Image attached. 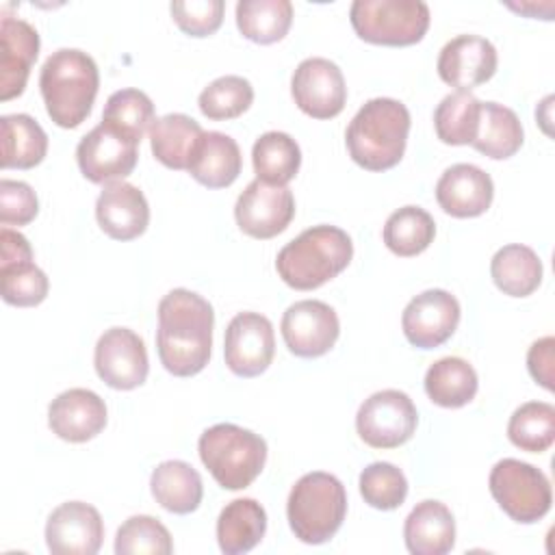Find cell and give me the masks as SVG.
<instances>
[{
    "instance_id": "cb8c5ba5",
    "label": "cell",
    "mask_w": 555,
    "mask_h": 555,
    "mask_svg": "<svg viewBox=\"0 0 555 555\" xmlns=\"http://www.w3.org/2000/svg\"><path fill=\"white\" fill-rule=\"evenodd\" d=\"M241 167L238 143L225 132L208 130L202 134L186 171L208 189H223L238 178Z\"/></svg>"
},
{
    "instance_id": "44dd1931",
    "label": "cell",
    "mask_w": 555,
    "mask_h": 555,
    "mask_svg": "<svg viewBox=\"0 0 555 555\" xmlns=\"http://www.w3.org/2000/svg\"><path fill=\"white\" fill-rule=\"evenodd\" d=\"M100 228L115 241H132L147 230L150 206L143 191L130 182L104 184L95 202Z\"/></svg>"
},
{
    "instance_id": "83f0119b",
    "label": "cell",
    "mask_w": 555,
    "mask_h": 555,
    "mask_svg": "<svg viewBox=\"0 0 555 555\" xmlns=\"http://www.w3.org/2000/svg\"><path fill=\"white\" fill-rule=\"evenodd\" d=\"M425 392L440 408H462L477 395L479 379L470 362L457 356L436 360L425 373Z\"/></svg>"
},
{
    "instance_id": "f35d334b",
    "label": "cell",
    "mask_w": 555,
    "mask_h": 555,
    "mask_svg": "<svg viewBox=\"0 0 555 555\" xmlns=\"http://www.w3.org/2000/svg\"><path fill=\"white\" fill-rule=\"evenodd\" d=\"M0 282L2 299L20 308L39 306L50 288L48 275L33 262V258L0 260Z\"/></svg>"
},
{
    "instance_id": "4316f807",
    "label": "cell",
    "mask_w": 555,
    "mask_h": 555,
    "mask_svg": "<svg viewBox=\"0 0 555 555\" xmlns=\"http://www.w3.org/2000/svg\"><path fill=\"white\" fill-rule=\"evenodd\" d=\"M202 134L204 130L193 117L184 113L163 115L150 128L152 154L158 163H163L169 169H189V163Z\"/></svg>"
},
{
    "instance_id": "8d00e7d4",
    "label": "cell",
    "mask_w": 555,
    "mask_h": 555,
    "mask_svg": "<svg viewBox=\"0 0 555 555\" xmlns=\"http://www.w3.org/2000/svg\"><path fill=\"white\" fill-rule=\"evenodd\" d=\"M102 121L121 134L141 141L145 130H150L156 121L154 104L150 95L139 89H119L106 100Z\"/></svg>"
},
{
    "instance_id": "484cf974",
    "label": "cell",
    "mask_w": 555,
    "mask_h": 555,
    "mask_svg": "<svg viewBox=\"0 0 555 555\" xmlns=\"http://www.w3.org/2000/svg\"><path fill=\"white\" fill-rule=\"evenodd\" d=\"M267 531L264 507L249 496L230 501L217 518V542L225 555L251 551Z\"/></svg>"
},
{
    "instance_id": "7a4b0ae2",
    "label": "cell",
    "mask_w": 555,
    "mask_h": 555,
    "mask_svg": "<svg viewBox=\"0 0 555 555\" xmlns=\"http://www.w3.org/2000/svg\"><path fill=\"white\" fill-rule=\"evenodd\" d=\"M410 132V111L395 98H373L347 126V152L362 169L386 171L399 165Z\"/></svg>"
},
{
    "instance_id": "ab89813d",
    "label": "cell",
    "mask_w": 555,
    "mask_h": 555,
    "mask_svg": "<svg viewBox=\"0 0 555 555\" xmlns=\"http://www.w3.org/2000/svg\"><path fill=\"white\" fill-rule=\"evenodd\" d=\"M173 551L169 529L154 516H130L115 535L117 555H169Z\"/></svg>"
},
{
    "instance_id": "d6a6232c",
    "label": "cell",
    "mask_w": 555,
    "mask_h": 555,
    "mask_svg": "<svg viewBox=\"0 0 555 555\" xmlns=\"http://www.w3.org/2000/svg\"><path fill=\"white\" fill-rule=\"evenodd\" d=\"M293 22L288 0H241L236 2V26L254 43H275L284 39Z\"/></svg>"
},
{
    "instance_id": "b9f144b4",
    "label": "cell",
    "mask_w": 555,
    "mask_h": 555,
    "mask_svg": "<svg viewBox=\"0 0 555 555\" xmlns=\"http://www.w3.org/2000/svg\"><path fill=\"white\" fill-rule=\"evenodd\" d=\"M169 9L182 33L191 37H208L221 26L225 4L223 0H176Z\"/></svg>"
},
{
    "instance_id": "ba28073f",
    "label": "cell",
    "mask_w": 555,
    "mask_h": 555,
    "mask_svg": "<svg viewBox=\"0 0 555 555\" xmlns=\"http://www.w3.org/2000/svg\"><path fill=\"white\" fill-rule=\"evenodd\" d=\"M488 486L499 507L522 525L544 518L553 503L548 477L533 464L516 457L499 460L490 470Z\"/></svg>"
},
{
    "instance_id": "ac0fdd59",
    "label": "cell",
    "mask_w": 555,
    "mask_h": 555,
    "mask_svg": "<svg viewBox=\"0 0 555 555\" xmlns=\"http://www.w3.org/2000/svg\"><path fill=\"white\" fill-rule=\"evenodd\" d=\"M496 48L479 35H457L438 54V76L457 91H470L488 82L496 72Z\"/></svg>"
},
{
    "instance_id": "d6986e66",
    "label": "cell",
    "mask_w": 555,
    "mask_h": 555,
    "mask_svg": "<svg viewBox=\"0 0 555 555\" xmlns=\"http://www.w3.org/2000/svg\"><path fill=\"white\" fill-rule=\"evenodd\" d=\"M494 197L490 173L470 163H457L444 169L436 182L438 206L457 219L483 215Z\"/></svg>"
},
{
    "instance_id": "4fadbf2b",
    "label": "cell",
    "mask_w": 555,
    "mask_h": 555,
    "mask_svg": "<svg viewBox=\"0 0 555 555\" xmlns=\"http://www.w3.org/2000/svg\"><path fill=\"white\" fill-rule=\"evenodd\" d=\"M280 330L291 353L299 358H319L338 340L340 321L330 304L301 299L286 308Z\"/></svg>"
},
{
    "instance_id": "5b68a950",
    "label": "cell",
    "mask_w": 555,
    "mask_h": 555,
    "mask_svg": "<svg viewBox=\"0 0 555 555\" xmlns=\"http://www.w3.org/2000/svg\"><path fill=\"white\" fill-rule=\"evenodd\" d=\"M347 514V492L338 477L314 470L295 481L286 501L291 531L304 544H323L336 535Z\"/></svg>"
},
{
    "instance_id": "7c38bea8",
    "label": "cell",
    "mask_w": 555,
    "mask_h": 555,
    "mask_svg": "<svg viewBox=\"0 0 555 555\" xmlns=\"http://www.w3.org/2000/svg\"><path fill=\"white\" fill-rule=\"evenodd\" d=\"M295 217V197L288 186L251 180L236 199V225L251 238H273L282 234Z\"/></svg>"
},
{
    "instance_id": "836d02e7",
    "label": "cell",
    "mask_w": 555,
    "mask_h": 555,
    "mask_svg": "<svg viewBox=\"0 0 555 555\" xmlns=\"http://www.w3.org/2000/svg\"><path fill=\"white\" fill-rule=\"evenodd\" d=\"M436 236L434 217L421 206H403L395 210L384 223V245L401 256L410 258L425 251Z\"/></svg>"
},
{
    "instance_id": "5bb4252c",
    "label": "cell",
    "mask_w": 555,
    "mask_h": 555,
    "mask_svg": "<svg viewBox=\"0 0 555 555\" xmlns=\"http://www.w3.org/2000/svg\"><path fill=\"white\" fill-rule=\"evenodd\" d=\"M275 353V334L271 321L260 312H238L225 327L223 358L238 377L264 373Z\"/></svg>"
},
{
    "instance_id": "d590c367",
    "label": "cell",
    "mask_w": 555,
    "mask_h": 555,
    "mask_svg": "<svg viewBox=\"0 0 555 555\" xmlns=\"http://www.w3.org/2000/svg\"><path fill=\"white\" fill-rule=\"evenodd\" d=\"M507 438L520 451H546L555 440V408L546 401L522 403L509 416Z\"/></svg>"
},
{
    "instance_id": "277c9868",
    "label": "cell",
    "mask_w": 555,
    "mask_h": 555,
    "mask_svg": "<svg viewBox=\"0 0 555 555\" xmlns=\"http://www.w3.org/2000/svg\"><path fill=\"white\" fill-rule=\"evenodd\" d=\"M353 256L349 234L336 225H312L286 243L275 258L278 275L295 291H314L347 269Z\"/></svg>"
},
{
    "instance_id": "9c48e42d",
    "label": "cell",
    "mask_w": 555,
    "mask_h": 555,
    "mask_svg": "<svg viewBox=\"0 0 555 555\" xmlns=\"http://www.w3.org/2000/svg\"><path fill=\"white\" fill-rule=\"evenodd\" d=\"M418 425V412L403 390L386 388L373 392L358 408V436L373 449H395L405 444Z\"/></svg>"
},
{
    "instance_id": "ffe728a7",
    "label": "cell",
    "mask_w": 555,
    "mask_h": 555,
    "mask_svg": "<svg viewBox=\"0 0 555 555\" xmlns=\"http://www.w3.org/2000/svg\"><path fill=\"white\" fill-rule=\"evenodd\" d=\"M52 434L67 442H87L106 427V403L89 388H69L48 408Z\"/></svg>"
},
{
    "instance_id": "7bdbcfd3",
    "label": "cell",
    "mask_w": 555,
    "mask_h": 555,
    "mask_svg": "<svg viewBox=\"0 0 555 555\" xmlns=\"http://www.w3.org/2000/svg\"><path fill=\"white\" fill-rule=\"evenodd\" d=\"M39 212V199L30 184L22 180H0V223L7 225H26Z\"/></svg>"
},
{
    "instance_id": "30bf717a",
    "label": "cell",
    "mask_w": 555,
    "mask_h": 555,
    "mask_svg": "<svg viewBox=\"0 0 555 555\" xmlns=\"http://www.w3.org/2000/svg\"><path fill=\"white\" fill-rule=\"evenodd\" d=\"M139 158V141L121 134L113 126L100 121L89 130L78 147L76 160L80 173L93 184H108L132 173Z\"/></svg>"
},
{
    "instance_id": "3957f363",
    "label": "cell",
    "mask_w": 555,
    "mask_h": 555,
    "mask_svg": "<svg viewBox=\"0 0 555 555\" xmlns=\"http://www.w3.org/2000/svg\"><path fill=\"white\" fill-rule=\"evenodd\" d=\"M98 87V65L78 48H61L52 52L39 74L46 111L61 128H78L89 117Z\"/></svg>"
},
{
    "instance_id": "8fae6325",
    "label": "cell",
    "mask_w": 555,
    "mask_h": 555,
    "mask_svg": "<svg viewBox=\"0 0 555 555\" xmlns=\"http://www.w3.org/2000/svg\"><path fill=\"white\" fill-rule=\"evenodd\" d=\"M291 93L299 111L314 119L336 117L347 102L340 67L323 56H310L297 65L291 78Z\"/></svg>"
},
{
    "instance_id": "d4e9b609",
    "label": "cell",
    "mask_w": 555,
    "mask_h": 555,
    "mask_svg": "<svg viewBox=\"0 0 555 555\" xmlns=\"http://www.w3.org/2000/svg\"><path fill=\"white\" fill-rule=\"evenodd\" d=\"M150 490L156 503L171 514L195 512L204 496V483L199 473L184 460L160 462L152 470Z\"/></svg>"
},
{
    "instance_id": "2e32d148",
    "label": "cell",
    "mask_w": 555,
    "mask_h": 555,
    "mask_svg": "<svg viewBox=\"0 0 555 555\" xmlns=\"http://www.w3.org/2000/svg\"><path fill=\"white\" fill-rule=\"evenodd\" d=\"M460 323V301L442 288H429L412 297L401 314V327L410 345L434 349L447 343Z\"/></svg>"
},
{
    "instance_id": "9a60e30c",
    "label": "cell",
    "mask_w": 555,
    "mask_h": 555,
    "mask_svg": "<svg viewBox=\"0 0 555 555\" xmlns=\"http://www.w3.org/2000/svg\"><path fill=\"white\" fill-rule=\"evenodd\" d=\"M93 364L100 379L115 390L141 386L150 371L145 343L128 327H111L98 338Z\"/></svg>"
},
{
    "instance_id": "6da1fadb",
    "label": "cell",
    "mask_w": 555,
    "mask_h": 555,
    "mask_svg": "<svg viewBox=\"0 0 555 555\" xmlns=\"http://www.w3.org/2000/svg\"><path fill=\"white\" fill-rule=\"evenodd\" d=\"M212 306L189 288L169 291L158 304L156 347L160 364L176 377L204 371L212 349Z\"/></svg>"
},
{
    "instance_id": "60d3db41",
    "label": "cell",
    "mask_w": 555,
    "mask_h": 555,
    "mask_svg": "<svg viewBox=\"0 0 555 555\" xmlns=\"http://www.w3.org/2000/svg\"><path fill=\"white\" fill-rule=\"evenodd\" d=\"M360 494L375 509H397L408 496V479L390 462H373L360 473Z\"/></svg>"
},
{
    "instance_id": "f1b7e54d",
    "label": "cell",
    "mask_w": 555,
    "mask_h": 555,
    "mask_svg": "<svg viewBox=\"0 0 555 555\" xmlns=\"http://www.w3.org/2000/svg\"><path fill=\"white\" fill-rule=\"evenodd\" d=\"M522 137L520 119L512 108L499 102H481L477 134L470 143L477 152L488 158L503 160L520 150Z\"/></svg>"
},
{
    "instance_id": "1f68e13d",
    "label": "cell",
    "mask_w": 555,
    "mask_h": 555,
    "mask_svg": "<svg viewBox=\"0 0 555 555\" xmlns=\"http://www.w3.org/2000/svg\"><path fill=\"white\" fill-rule=\"evenodd\" d=\"M251 163L258 180L286 186L299 171L301 150L291 134L269 130L256 139L251 147Z\"/></svg>"
},
{
    "instance_id": "74e56055",
    "label": "cell",
    "mask_w": 555,
    "mask_h": 555,
    "mask_svg": "<svg viewBox=\"0 0 555 555\" xmlns=\"http://www.w3.org/2000/svg\"><path fill=\"white\" fill-rule=\"evenodd\" d=\"M254 102V87L243 76H219L202 89L197 104L204 117L221 121L243 115Z\"/></svg>"
},
{
    "instance_id": "8992f818",
    "label": "cell",
    "mask_w": 555,
    "mask_h": 555,
    "mask_svg": "<svg viewBox=\"0 0 555 555\" xmlns=\"http://www.w3.org/2000/svg\"><path fill=\"white\" fill-rule=\"evenodd\" d=\"M197 451L212 479L225 490L247 488L267 462L264 438L234 423H217L204 429Z\"/></svg>"
},
{
    "instance_id": "7402d4cb",
    "label": "cell",
    "mask_w": 555,
    "mask_h": 555,
    "mask_svg": "<svg viewBox=\"0 0 555 555\" xmlns=\"http://www.w3.org/2000/svg\"><path fill=\"white\" fill-rule=\"evenodd\" d=\"M39 54V33L24 20H0V100L24 93L28 74Z\"/></svg>"
},
{
    "instance_id": "4dcf8cb0",
    "label": "cell",
    "mask_w": 555,
    "mask_h": 555,
    "mask_svg": "<svg viewBox=\"0 0 555 555\" xmlns=\"http://www.w3.org/2000/svg\"><path fill=\"white\" fill-rule=\"evenodd\" d=\"M490 275L496 288L505 295L527 297L542 282V262L531 247L512 243L492 256Z\"/></svg>"
},
{
    "instance_id": "603a6c76",
    "label": "cell",
    "mask_w": 555,
    "mask_h": 555,
    "mask_svg": "<svg viewBox=\"0 0 555 555\" xmlns=\"http://www.w3.org/2000/svg\"><path fill=\"white\" fill-rule=\"evenodd\" d=\"M405 546L412 555H444L455 546V520L451 509L434 499L412 507L403 525Z\"/></svg>"
},
{
    "instance_id": "f546056e",
    "label": "cell",
    "mask_w": 555,
    "mask_h": 555,
    "mask_svg": "<svg viewBox=\"0 0 555 555\" xmlns=\"http://www.w3.org/2000/svg\"><path fill=\"white\" fill-rule=\"evenodd\" d=\"M2 128V169H33L46 158L48 134L26 113L4 115Z\"/></svg>"
},
{
    "instance_id": "e575fe53",
    "label": "cell",
    "mask_w": 555,
    "mask_h": 555,
    "mask_svg": "<svg viewBox=\"0 0 555 555\" xmlns=\"http://www.w3.org/2000/svg\"><path fill=\"white\" fill-rule=\"evenodd\" d=\"M481 102L470 91H453L440 100L434 111V128L447 145L473 143L479 126Z\"/></svg>"
},
{
    "instance_id": "e0dca14e",
    "label": "cell",
    "mask_w": 555,
    "mask_h": 555,
    "mask_svg": "<svg viewBox=\"0 0 555 555\" xmlns=\"http://www.w3.org/2000/svg\"><path fill=\"white\" fill-rule=\"evenodd\" d=\"M104 540L100 512L85 501H67L46 522V544L54 555H95Z\"/></svg>"
},
{
    "instance_id": "ee69618b",
    "label": "cell",
    "mask_w": 555,
    "mask_h": 555,
    "mask_svg": "<svg viewBox=\"0 0 555 555\" xmlns=\"http://www.w3.org/2000/svg\"><path fill=\"white\" fill-rule=\"evenodd\" d=\"M553 349H555V338L544 336L535 340L529 351H527V369L531 377L546 390H553Z\"/></svg>"
},
{
    "instance_id": "52a82bcc",
    "label": "cell",
    "mask_w": 555,
    "mask_h": 555,
    "mask_svg": "<svg viewBox=\"0 0 555 555\" xmlns=\"http://www.w3.org/2000/svg\"><path fill=\"white\" fill-rule=\"evenodd\" d=\"M349 20L356 35L369 43L412 46L429 28V7L423 0H356Z\"/></svg>"
}]
</instances>
